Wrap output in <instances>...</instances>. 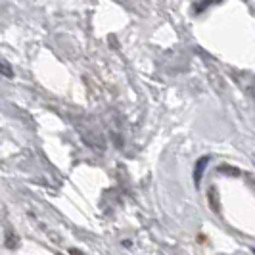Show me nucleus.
Listing matches in <instances>:
<instances>
[{
	"instance_id": "2",
	"label": "nucleus",
	"mask_w": 255,
	"mask_h": 255,
	"mask_svg": "<svg viewBox=\"0 0 255 255\" xmlns=\"http://www.w3.org/2000/svg\"><path fill=\"white\" fill-rule=\"evenodd\" d=\"M209 205H213L215 213H221V204H219V196H217V188H209Z\"/></svg>"
},
{
	"instance_id": "1",
	"label": "nucleus",
	"mask_w": 255,
	"mask_h": 255,
	"mask_svg": "<svg viewBox=\"0 0 255 255\" xmlns=\"http://www.w3.org/2000/svg\"><path fill=\"white\" fill-rule=\"evenodd\" d=\"M209 161H211L209 155H202V157L196 161V167H194V184H196V188L200 186L202 177H204V171L207 169V163H209Z\"/></svg>"
},
{
	"instance_id": "3",
	"label": "nucleus",
	"mask_w": 255,
	"mask_h": 255,
	"mask_svg": "<svg viewBox=\"0 0 255 255\" xmlns=\"http://www.w3.org/2000/svg\"><path fill=\"white\" fill-rule=\"evenodd\" d=\"M0 75H4V77H8V79H12L13 77V69H12V65L8 64L4 58H0Z\"/></svg>"
},
{
	"instance_id": "4",
	"label": "nucleus",
	"mask_w": 255,
	"mask_h": 255,
	"mask_svg": "<svg viewBox=\"0 0 255 255\" xmlns=\"http://www.w3.org/2000/svg\"><path fill=\"white\" fill-rule=\"evenodd\" d=\"M221 0H202V4H198V6H194V13H202L204 8H207L209 4H217Z\"/></svg>"
},
{
	"instance_id": "5",
	"label": "nucleus",
	"mask_w": 255,
	"mask_h": 255,
	"mask_svg": "<svg viewBox=\"0 0 255 255\" xmlns=\"http://www.w3.org/2000/svg\"><path fill=\"white\" fill-rule=\"evenodd\" d=\"M219 173H229V175H234V177L240 175V171L236 167H230V165H221L219 167Z\"/></svg>"
}]
</instances>
